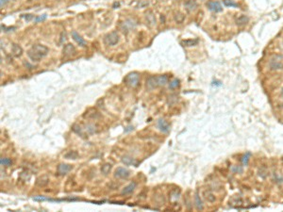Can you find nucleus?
<instances>
[{"label":"nucleus","mask_w":283,"mask_h":212,"mask_svg":"<svg viewBox=\"0 0 283 212\" xmlns=\"http://www.w3.org/2000/svg\"><path fill=\"white\" fill-rule=\"evenodd\" d=\"M49 49L43 44H34L30 49L27 51V56L34 62L40 61L44 57L47 55Z\"/></svg>","instance_id":"f257e3e1"},{"label":"nucleus","mask_w":283,"mask_h":212,"mask_svg":"<svg viewBox=\"0 0 283 212\" xmlns=\"http://www.w3.org/2000/svg\"><path fill=\"white\" fill-rule=\"evenodd\" d=\"M124 82L126 86H129L130 88H136L139 85V82H140V74L137 72L129 73L125 78Z\"/></svg>","instance_id":"f03ea898"},{"label":"nucleus","mask_w":283,"mask_h":212,"mask_svg":"<svg viewBox=\"0 0 283 212\" xmlns=\"http://www.w3.org/2000/svg\"><path fill=\"white\" fill-rule=\"evenodd\" d=\"M119 42V35L116 31H112L111 33H108L104 37V43L107 45L113 46L117 44Z\"/></svg>","instance_id":"7ed1b4c3"},{"label":"nucleus","mask_w":283,"mask_h":212,"mask_svg":"<svg viewBox=\"0 0 283 212\" xmlns=\"http://www.w3.org/2000/svg\"><path fill=\"white\" fill-rule=\"evenodd\" d=\"M130 175V172L126 168L123 167H119L116 169L115 173H114V176L117 178H121V179H126Z\"/></svg>","instance_id":"20e7f679"},{"label":"nucleus","mask_w":283,"mask_h":212,"mask_svg":"<svg viewBox=\"0 0 283 212\" xmlns=\"http://www.w3.org/2000/svg\"><path fill=\"white\" fill-rule=\"evenodd\" d=\"M135 26H136V23L134 20L128 19L121 25V29L124 33H128L129 31L131 30V29H133L135 27Z\"/></svg>","instance_id":"39448f33"},{"label":"nucleus","mask_w":283,"mask_h":212,"mask_svg":"<svg viewBox=\"0 0 283 212\" xmlns=\"http://www.w3.org/2000/svg\"><path fill=\"white\" fill-rule=\"evenodd\" d=\"M72 165H69V164H65V163H61L58 165V168H57V173L59 175H65L67 174L70 171L72 170Z\"/></svg>","instance_id":"423d86ee"},{"label":"nucleus","mask_w":283,"mask_h":212,"mask_svg":"<svg viewBox=\"0 0 283 212\" xmlns=\"http://www.w3.org/2000/svg\"><path fill=\"white\" fill-rule=\"evenodd\" d=\"M77 53V50H76V47L72 44H66L64 47H63V55L65 57H72V56H75Z\"/></svg>","instance_id":"0eeeda50"},{"label":"nucleus","mask_w":283,"mask_h":212,"mask_svg":"<svg viewBox=\"0 0 283 212\" xmlns=\"http://www.w3.org/2000/svg\"><path fill=\"white\" fill-rule=\"evenodd\" d=\"M207 7L209 10L214 11V13H220L223 10L222 6L218 1H209L207 3Z\"/></svg>","instance_id":"6e6552de"},{"label":"nucleus","mask_w":283,"mask_h":212,"mask_svg":"<svg viewBox=\"0 0 283 212\" xmlns=\"http://www.w3.org/2000/svg\"><path fill=\"white\" fill-rule=\"evenodd\" d=\"M157 126H158V128L160 129L161 132L168 133V132L170 131V126H169V123H168L164 119H160V120L158 121Z\"/></svg>","instance_id":"1a4fd4ad"},{"label":"nucleus","mask_w":283,"mask_h":212,"mask_svg":"<svg viewBox=\"0 0 283 212\" xmlns=\"http://www.w3.org/2000/svg\"><path fill=\"white\" fill-rule=\"evenodd\" d=\"M159 87L158 82H157V76H150V78L146 80V88L148 90H154L155 88Z\"/></svg>","instance_id":"9d476101"},{"label":"nucleus","mask_w":283,"mask_h":212,"mask_svg":"<svg viewBox=\"0 0 283 212\" xmlns=\"http://www.w3.org/2000/svg\"><path fill=\"white\" fill-rule=\"evenodd\" d=\"M146 24L150 27H153V26H156V17L154 15V13L152 11H147L146 13Z\"/></svg>","instance_id":"9b49d317"},{"label":"nucleus","mask_w":283,"mask_h":212,"mask_svg":"<svg viewBox=\"0 0 283 212\" xmlns=\"http://www.w3.org/2000/svg\"><path fill=\"white\" fill-rule=\"evenodd\" d=\"M84 117L88 118V119H97L100 117L99 112L94 109H90L86 111V113L84 114Z\"/></svg>","instance_id":"f8f14e48"},{"label":"nucleus","mask_w":283,"mask_h":212,"mask_svg":"<svg viewBox=\"0 0 283 212\" xmlns=\"http://www.w3.org/2000/svg\"><path fill=\"white\" fill-rule=\"evenodd\" d=\"M72 38L74 39V41H75V42H76L77 44H79V45H80V46H85V45H86V42L83 40V38H82L77 31H73V32H72Z\"/></svg>","instance_id":"ddd939ff"},{"label":"nucleus","mask_w":283,"mask_h":212,"mask_svg":"<svg viewBox=\"0 0 283 212\" xmlns=\"http://www.w3.org/2000/svg\"><path fill=\"white\" fill-rule=\"evenodd\" d=\"M136 182H131L130 184H129L126 187L124 188V190L122 191V194L123 195H128V194H130L134 191V190L136 188Z\"/></svg>","instance_id":"4468645a"},{"label":"nucleus","mask_w":283,"mask_h":212,"mask_svg":"<svg viewBox=\"0 0 283 212\" xmlns=\"http://www.w3.org/2000/svg\"><path fill=\"white\" fill-rule=\"evenodd\" d=\"M184 7L188 11H194L197 8V2L195 0H188L184 3Z\"/></svg>","instance_id":"2eb2a0df"},{"label":"nucleus","mask_w":283,"mask_h":212,"mask_svg":"<svg viewBox=\"0 0 283 212\" xmlns=\"http://www.w3.org/2000/svg\"><path fill=\"white\" fill-rule=\"evenodd\" d=\"M11 54H13L15 58H19L23 54V48L20 45L14 44H13V47H11Z\"/></svg>","instance_id":"dca6fc26"},{"label":"nucleus","mask_w":283,"mask_h":212,"mask_svg":"<svg viewBox=\"0 0 283 212\" xmlns=\"http://www.w3.org/2000/svg\"><path fill=\"white\" fill-rule=\"evenodd\" d=\"M48 182H49L48 176L47 175H42L37 179V181H36V184H37V186H39V187H45L48 184Z\"/></svg>","instance_id":"f3484780"},{"label":"nucleus","mask_w":283,"mask_h":212,"mask_svg":"<svg viewBox=\"0 0 283 212\" xmlns=\"http://www.w3.org/2000/svg\"><path fill=\"white\" fill-rule=\"evenodd\" d=\"M198 44V40L197 39H189V40H184L180 42V44L186 46V47H191V46H195Z\"/></svg>","instance_id":"a211bd4d"},{"label":"nucleus","mask_w":283,"mask_h":212,"mask_svg":"<svg viewBox=\"0 0 283 212\" xmlns=\"http://www.w3.org/2000/svg\"><path fill=\"white\" fill-rule=\"evenodd\" d=\"M122 162L126 165V166H129V165H135L136 164V161L133 157H131L129 156H124L122 157Z\"/></svg>","instance_id":"6ab92c4d"},{"label":"nucleus","mask_w":283,"mask_h":212,"mask_svg":"<svg viewBox=\"0 0 283 212\" xmlns=\"http://www.w3.org/2000/svg\"><path fill=\"white\" fill-rule=\"evenodd\" d=\"M195 205L196 209H198V210L203 209V204H202V201H201L198 192H195Z\"/></svg>","instance_id":"aec40b11"},{"label":"nucleus","mask_w":283,"mask_h":212,"mask_svg":"<svg viewBox=\"0 0 283 212\" xmlns=\"http://www.w3.org/2000/svg\"><path fill=\"white\" fill-rule=\"evenodd\" d=\"M157 82H158V86H164L166 83H168V76L166 75H158L157 76Z\"/></svg>","instance_id":"412c9836"},{"label":"nucleus","mask_w":283,"mask_h":212,"mask_svg":"<svg viewBox=\"0 0 283 212\" xmlns=\"http://www.w3.org/2000/svg\"><path fill=\"white\" fill-rule=\"evenodd\" d=\"M248 21H249V19L246 15H241L236 19V24H237V26L241 27V26H244Z\"/></svg>","instance_id":"4be33fe9"},{"label":"nucleus","mask_w":283,"mask_h":212,"mask_svg":"<svg viewBox=\"0 0 283 212\" xmlns=\"http://www.w3.org/2000/svg\"><path fill=\"white\" fill-rule=\"evenodd\" d=\"M203 195H204V198L206 199L208 202H209V203H213V202L215 201V196L213 195V193H212V191H204Z\"/></svg>","instance_id":"5701e85b"},{"label":"nucleus","mask_w":283,"mask_h":212,"mask_svg":"<svg viewBox=\"0 0 283 212\" xmlns=\"http://www.w3.org/2000/svg\"><path fill=\"white\" fill-rule=\"evenodd\" d=\"M270 67L273 70H279V69H283V63L279 62V61H272L270 63Z\"/></svg>","instance_id":"b1692460"},{"label":"nucleus","mask_w":283,"mask_h":212,"mask_svg":"<svg viewBox=\"0 0 283 212\" xmlns=\"http://www.w3.org/2000/svg\"><path fill=\"white\" fill-rule=\"evenodd\" d=\"M174 19H175V21H176L177 23L181 24V23H183V21H184V19H185V16L183 15V13H179V11H178V13H175V15H174Z\"/></svg>","instance_id":"393cba45"},{"label":"nucleus","mask_w":283,"mask_h":212,"mask_svg":"<svg viewBox=\"0 0 283 212\" xmlns=\"http://www.w3.org/2000/svg\"><path fill=\"white\" fill-rule=\"evenodd\" d=\"M64 157L67 158V160H77L79 157V154L76 151H70L67 154L64 155Z\"/></svg>","instance_id":"a878e982"},{"label":"nucleus","mask_w":283,"mask_h":212,"mask_svg":"<svg viewBox=\"0 0 283 212\" xmlns=\"http://www.w3.org/2000/svg\"><path fill=\"white\" fill-rule=\"evenodd\" d=\"M111 164H110V163H105L103 166L101 167V172L103 173L105 175H107L108 174H110V172H111Z\"/></svg>","instance_id":"bb28decb"},{"label":"nucleus","mask_w":283,"mask_h":212,"mask_svg":"<svg viewBox=\"0 0 283 212\" xmlns=\"http://www.w3.org/2000/svg\"><path fill=\"white\" fill-rule=\"evenodd\" d=\"M223 3L226 7H230V8H238L239 5L238 3L234 2L233 0H223Z\"/></svg>","instance_id":"cd10ccee"},{"label":"nucleus","mask_w":283,"mask_h":212,"mask_svg":"<svg viewBox=\"0 0 283 212\" xmlns=\"http://www.w3.org/2000/svg\"><path fill=\"white\" fill-rule=\"evenodd\" d=\"M0 163H1L2 166H10V165L13 164V160L8 157H1Z\"/></svg>","instance_id":"c85d7f7f"},{"label":"nucleus","mask_w":283,"mask_h":212,"mask_svg":"<svg viewBox=\"0 0 283 212\" xmlns=\"http://www.w3.org/2000/svg\"><path fill=\"white\" fill-rule=\"evenodd\" d=\"M179 86V80L178 79H174L170 82L169 84V89L171 90H174V89H177V88Z\"/></svg>","instance_id":"c756f323"},{"label":"nucleus","mask_w":283,"mask_h":212,"mask_svg":"<svg viewBox=\"0 0 283 212\" xmlns=\"http://www.w3.org/2000/svg\"><path fill=\"white\" fill-rule=\"evenodd\" d=\"M86 131H87L89 134H94V133H95L96 130H95L94 125H93V123H90V125H88V126H86Z\"/></svg>","instance_id":"7c9ffc66"},{"label":"nucleus","mask_w":283,"mask_h":212,"mask_svg":"<svg viewBox=\"0 0 283 212\" xmlns=\"http://www.w3.org/2000/svg\"><path fill=\"white\" fill-rule=\"evenodd\" d=\"M72 129H73V131H74V132H76L77 134H79V136L83 137V133H82V131H81V127H80L79 126H77V125H74V126H73V127H72Z\"/></svg>","instance_id":"2f4dec72"},{"label":"nucleus","mask_w":283,"mask_h":212,"mask_svg":"<svg viewBox=\"0 0 283 212\" xmlns=\"http://www.w3.org/2000/svg\"><path fill=\"white\" fill-rule=\"evenodd\" d=\"M258 174H260V176H261L262 178H265L267 175V170L264 167L261 168L260 171H258Z\"/></svg>","instance_id":"473e14b6"},{"label":"nucleus","mask_w":283,"mask_h":212,"mask_svg":"<svg viewBox=\"0 0 283 212\" xmlns=\"http://www.w3.org/2000/svg\"><path fill=\"white\" fill-rule=\"evenodd\" d=\"M249 157H250V153H247V154H245L244 156H243V157H242V162H243L244 165H247L248 160H249Z\"/></svg>","instance_id":"72a5a7b5"},{"label":"nucleus","mask_w":283,"mask_h":212,"mask_svg":"<svg viewBox=\"0 0 283 212\" xmlns=\"http://www.w3.org/2000/svg\"><path fill=\"white\" fill-rule=\"evenodd\" d=\"M23 17H24V18H25L26 20L29 21L30 19L33 18V15H31V14H27V15H23Z\"/></svg>","instance_id":"f704fd0d"},{"label":"nucleus","mask_w":283,"mask_h":212,"mask_svg":"<svg viewBox=\"0 0 283 212\" xmlns=\"http://www.w3.org/2000/svg\"><path fill=\"white\" fill-rule=\"evenodd\" d=\"M46 18V15H44L43 17H37V18L35 19V22H39V21H44L45 19Z\"/></svg>","instance_id":"c9c22d12"},{"label":"nucleus","mask_w":283,"mask_h":212,"mask_svg":"<svg viewBox=\"0 0 283 212\" xmlns=\"http://www.w3.org/2000/svg\"><path fill=\"white\" fill-rule=\"evenodd\" d=\"M8 2H9V0H0V5H1V8H3Z\"/></svg>","instance_id":"e433bc0d"},{"label":"nucleus","mask_w":283,"mask_h":212,"mask_svg":"<svg viewBox=\"0 0 283 212\" xmlns=\"http://www.w3.org/2000/svg\"><path fill=\"white\" fill-rule=\"evenodd\" d=\"M281 93H282V95H283V89H282V92H281Z\"/></svg>","instance_id":"4c0bfd02"}]
</instances>
